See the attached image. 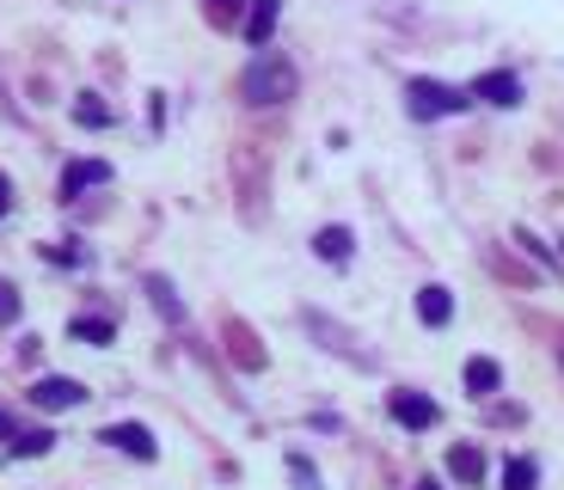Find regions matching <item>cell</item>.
Listing matches in <instances>:
<instances>
[{
    "label": "cell",
    "mask_w": 564,
    "mask_h": 490,
    "mask_svg": "<svg viewBox=\"0 0 564 490\" xmlns=\"http://www.w3.org/2000/svg\"><path fill=\"white\" fill-rule=\"evenodd\" d=\"M497 386H503V368H497L491 356H473V362H466V392H473V399H491Z\"/></svg>",
    "instance_id": "obj_9"
},
{
    "label": "cell",
    "mask_w": 564,
    "mask_h": 490,
    "mask_svg": "<svg viewBox=\"0 0 564 490\" xmlns=\"http://www.w3.org/2000/svg\"><path fill=\"white\" fill-rule=\"evenodd\" d=\"M7 209H13V184L0 178V215H7Z\"/></svg>",
    "instance_id": "obj_21"
},
{
    "label": "cell",
    "mask_w": 564,
    "mask_h": 490,
    "mask_svg": "<svg viewBox=\"0 0 564 490\" xmlns=\"http://www.w3.org/2000/svg\"><path fill=\"white\" fill-rule=\"evenodd\" d=\"M99 442H111V448H123L129 460H154V454H160V448H154V435L141 429V423H111V429H105Z\"/></svg>",
    "instance_id": "obj_6"
},
{
    "label": "cell",
    "mask_w": 564,
    "mask_h": 490,
    "mask_svg": "<svg viewBox=\"0 0 564 490\" xmlns=\"http://www.w3.org/2000/svg\"><path fill=\"white\" fill-rule=\"evenodd\" d=\"M417 319H423V325H448V319H454V294L442 288V282L417 288Z\"/></svg>",
    "instance_id": "obj_8"
},
{
    "label": "cell",
    "mask_w": 564,
    "mask_h": 490,
    "mask_svg": "<svg viewBox=\"0 0 564 490\" xmlns=\"http://www.w3.org/2000/svg\"><path fill=\"white\" fill-rule=\"evenodd\" d=\"M246 98H252V105H282V98H295V68H289L276 50H258V62L246 68Z\"/></svg>",
    "instance_id": "obj_1"
},
{
    "label": "cell",
    "mask_w": 564,
    "mask_h": 490,
    "mask_svg": "<svg viewBox=\"0 0 564 490\" xmlns=\"http://www.w3.org/2000/svg\"><path fill=\"white\" fill-rule=\"evenodd\" d=\"M387 411H393V423H405V429H430V423H436V405L411 386H399L393 399H387Z\"/></svg>",
    "instance_id": "obj_5"
},
{
    "label": "cell",
    "mask_w": 564,
    "mask_h": 490,
    "mask_svg": "<svg viewBox=\"0 0 564 490\" xmlns=\"http://www.w3.org/2000/svg\"><path fill=\"white\" fill-rule=\"evenodd\" d=\"M350 227H319V239H313V252L325 258V264H350Z\"/></svg>",
    "instance_id": "obj_11"
},
{
    "label": "cell",
    "mask_w": 564,
    "mask_h": 490,
    "mask_svg": "<svg viewBox=\"0 0 564 490\" xmlns=\"http://www.w3.org/2000/svg\"><path fill=\"white\" fill-rule=\"evenodd\" d=\"M13 435H19V429H13V417H7V411H0V442H13Z\"/></svg>",
    "instance_id": "obj_22"
},
{
    "label": "cell",
    "mask_w": 564,
    "mask_h": 490,
    "mask_svg": "<svg viewBox=\"0 0 564 490\" xmlns=\"http://www.w3.org/2000/svg\"><path fill=\"white\" fill-rule=\"evenodd\" d=\"M466 92L479 98V105H497V111H516V105H522V80H516V74H479V80L466 86Z\"/></svg>",
    "instance_id": "obj_3"
},
{
    "label": "cell",
    "mask_w": 564,
    "mask_h": 490,
    "mask_svg": "<svg viewBox=\"0 0 564 490\" xmlns=\"http://www.w3.org/2000/svg\"><path fill=\"white\" fill-rule=\"evenodd\" d=\"M448 466H454V478H466V484H473V478L485 472V460H479L473 448H454V454H448Z\"/></svg>",
    "instance_id": "obj_15"
},
{
    "label": "cell",
    "mask_w": 564,
    "mask_h": 490,
    "mask_svg": "<svg viewBox=\"0 0 564 490\" xmlns=\"http://www.w3.org/2000/svg\"><path fill=\"white\" fill-rule=\"evenodd\" d=\"M74 117H80L86 129H99V123H111V111H105V105H93V98H80V105H74Z\"/></svg>",
    "instance_id": "obj_17"
},
{
    "label": "cell",
    "mask_w": 564,
    "mask_h": 490,
    "mask_svg": "<svg viewBox=\"0 0 564 490\" xmlns=\"http://www.w3.org/2000/svg\"><path fill=\"white\" fill-rule=\"evenodd\" d=\"M68 331L80 337V344H111V337H117V325H111V319H74Z\"/></svg>",
    "instance_id": "obj_14"
},
{
    "label": "cell",
    "mask_w": 564,
    "mask_h": 490,
    "mask_svg": "<svg viewBox=\"0 0 564 490\" xmlns=\"http://www.w3.org/2000/svg\"><path fill=\"white\" fill-rule=\"evenodd\" d=\"M417 490H436V484H417Z\"/></svg>",
    "instance_id": "obj_23"
},
{
    "label": "cell",
    "mask_w": 564,
    "mask_h": 490,
    "mask_svg": "<svg viewBox=\"0 0 564 490\" xmlns=\"http://www.w3.org/2000/svg\"><path fill=\"white\" fill-rule=\"evenodd\" d=\"M80 399H86V386L80 380H62V374H50V380L31 386V405L37 411H68V405H80Z\"/></svg>",
    "instance_id": "obj_4"
},
{
    "label": "cell",
    "mask_w": 564,
    "mask_h": 490,
    "mask_svg": "<svg viewBox=\"0 0 564 490\" xmlns=\"http://www.w3.org/2000/svg\"><path fill=\"white\" fill-rule=\"evenodd\" d=\"M19 319V288L13 282H0V325H13Z\"/></svg>",
    "instance_id": "obj_18"
},
{
    "label": "cell",
    "mask_w": 564,
    "mask_h": 490,
    "mask_svg": "<svg viewBox=\"0 0 564 490\" xmlns=\"http://www.w3.org/2000/svg\"><path fill=\"white\" fill-rule=\"evenodd\" d=\"M209 13H221V19H227V13H240V0H209Z\"/></svg>",
    "instance_id": "obj_20"
},
{
    "label": "cell",
    "mask_w": 564,
    "mask_h": 490,
    "mask_svg": "<svg viewBox=\"0 0 564 490\" xmlns=\"http://www.w3.org/2000/svg\"><path fill=\"white\" fill-rule=\"evenodd\" d=\"M50 442H56L50 429H37V435H13V454H50Z\"/></svg>",
    "instance_id": "obj_16"
},
{
    "label": "cell",
    "mask_w": 564,
    "mask_h": 490,
    "mask_svg": "<svg viewBox=\"0 0 564 490\" xmlns=\"http://www.w3.org/2000/svg\"><path fill=\"white\" fill-rule=\"evenodd\" d=\"M148 294H154V307L166 313V319H184V301H178V294H172V282L148 276Z\"/></svg>",
    "instance_id": "obj_13"
},
{
    "label": "cell",
    "mask_w": 564,
    "mask_h": 490,
    "mask_svg": "<svg viewBox=\"0 0 564 490\" xmlns=\"http://www.w3.org/2000/svg\"><path fill=\"white\" fill-rule=\"evenodd\" d=\"M289 472H295V484H301V490H319V478H313V466H307V460H289Z\"/></svg>",
    "instance_id": "obj_19"
},
{
    "label": "cell",
    "mask_w": 564,
    "mask_h": 490,
    "mask_svg": "<svg viewBox=\"0 0 564 490\" xmlns=\"http://www.w3.org/2000/svg\"><path fill=\"white\" fill-rule=\"evenodd\" d=\"M276 0H252V13H246V43H252V50H264L270 43V31H276Z\"/></svg>",
    "instance_id": "obj_10"
},
{
    "label": "cell",
    "mask_w": 564,
    "mask_h": 490,
    "mask_svg": "<svg viewBox=\"0 0 564 490\" xmlns=\"http://www.w3.org/2000/svg\"><path fill=\"white\" fill-rule=\"evenodd\" d=\"M405 105H411V117H423V123H430V117H460L466 105H473V92H460V86H448V80H411L405 86Z\"/></svg>",
    "instance_id": "obj_2"
},
{
    "label": "cell",
    "mask_w": 564,
    "mask_h": 490,
    "mask_svg": "<svg viewBox=\"0 0 564 490\" xmlns=\"http://www.w3.org/2000/svg\"><path fill=\"white\" fill-rule=\"evenodd\" d=\"M534 478H540V466L528 460V454H516V460L503 466V490H534Z\"/></svg>",
    "instance_id": "obj_12"
},
{
    "label": "cell",
    "mask_w": 564,
    "mask_h": 490,
    "mask_svg": "<svg viewBox=\"0 0 564 490\" xmlns=\"http://www.w3.org/2000/svg\"><path fill=\"white\" fill-rule=\"evenodd\" d=\"M93 184H111V166H105V160H74V166L62 172V196H80V190H93Z\"/></svg>",
    "instance_id": "obj_7"
}]
</instances>
